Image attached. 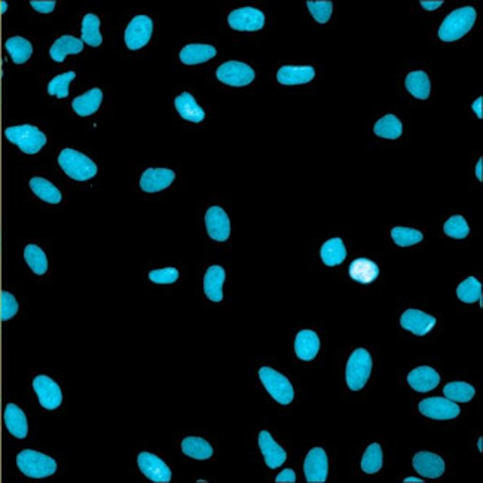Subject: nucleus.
<instances>
[{"label":"nucleus","mask_w":483,"mask_h":483,"mask_svg":"<svg viewBox=\"0 0 483 483\" xmlns=\"http://www.w3.org/2000/svg\"><path fill=\"white\" fill-rule=\"evenodd\" d=\"M259 448L269 468H278L285 463V459H287V454H285L284 449L274 441L271 433L268 431H260Z\"/></svg>","instance_id":"nucleus-18"},{"label":"nucleus","mask_w":483,"mask_h":483,"mask_svg":"<svg viewBox=\"0 0 483 483\" xmlns=\"http://www.w3.org/2000/svg\"><path fill=\"white\" fill-rule=\"evenodd\" d=\"M102 102H103V91L100 90V88H91L90 91L76 97L72 103V107L76 115L91 116L98 111V107L102 106Z\"/></svg>","instance_id":"nucleus-25"},{"label":"nucleus","mask_w":483,"mask_h":483,"mask_svg":"<svg viewBox=\"0 0 483 483\" xmlns=\"http://www.w3.org/2000/svg\"><path fill=\"white\" fill-rule=\"evenodd\" d=\"M216 76L229 86H246L255 81V70L246 63L228 61L217 69Z\"/></svg>","instance_id":"nucleus-7"},{"label":"nucleus","mask_w":483,"mask_h":483,"mask_svg":"<svg viewBox=\"0 0 483 483\" xmlns=\"http://www.w3.org/2000/svg\"><path fill=\"white\" fill-rule=\"evenodd\" d=\"M84 49V42L74 36H61L49 49V56L56 63H63L68 56H74Z\"/></svg>","instance_id":"nucleus-28"},{"label":"nucleus","mask_w":483,"mask_h":483,"mask_svg":"<svg viewBox=\"0 0 483 483\" xmlns=\"http://www.w3.org/2000/svg\"><path fill=\"white\" fill-rule=\"evenodd\" d=\"M409 386L418 393H428L434 390L441 383V375L428 366H421L413 369L408 375Z\"/></svg>","instance_id":"nucleus-19"},{"label":"nucleus","mask_w":483,"mask_h":483,"mask_svg":"<svg viewBox=\"0 0 483 483\" xmlns=\"http://www.w3.org/2000/svg\"><path fill=\"white\" fill-rule=\"evenodd\" d=\"M205 228L212 239L223 243L230 235V222L222 207H210L205 213Z\"/></svg>","instance_id":"nucleus-14"},{"label":"nucleus","mask_w":483,"mask_h":483,"mask_svg":"<svg viewBox=\"0 0 483 483\" xmlns=\"http://www.w3.org/2000/svg\"><path fill=\"white\" fill-rule=\"evenodd\" d=\"M30 188L38 198L48 204H58L61 201V192L54 183L43 177H33L30 180Z\"/></svg>","instance_id":"nucleus-31"},{"label":"nucleus","mask_w":483,"mask_h":483,"mask_svg":"<svg viewBox=\"0 0 483 483\" xmlns=\"http://www.w3.org/2000/svg\"><path fill=\"white\" fill-rule=\"evenodd\" d=\"M420 3L427 10H434L443 5V0H421Z\"/></svg>","instance_id":"nucleus-48"},{"label":"nucleus","mask_w":483,"mask_h":483,"mask_svg":"<svg viewBox=\"0 0 483 483\" xmlns=\"http://www.w3.org/2000/svg\"><path fill=\"white\" fill-rule=\"evenodd\" d=\"M5 48L15 64L27 63L33 54L31 43L27 39L19 38V36L8 39L5 43Z\"/></svg>","instance_id":"nucleus-33"},{"label":"nucleus","mask_w":483,"mask_h":483,"mask_svg":"<svg viewBox=\"0 0 483 483\" xmlns=\"http://www.w3.org/2000/svg\"><path fill=\"white\" fill-rule=\"evenodd\" d=\"M277 483H293L296 482V475H294V471L293 470H283L281 473L277 476L276 479Z\"/></svg>","instance_id":"nucleus-47"},{"label":"nucleus","mask_w":483,"mask_h":483,"mask_svg":"<svg viewBox=\"0 0 483 483\" xmlns=\"http://www.w3.org/2000/svg\"><path fill=\"white\" fill-rule=\"evenodd\" d=\"M153 33V21L146 15H137L129 21L125 30V43L131 51L146 47Z\"/></svg>","instance_id":"nucleus-9"},{"label":"nucleus","mask_w":483,"mask_h":483,"mask_svg":"<svg viewBox=\"0 0 483 483\" xmlns=\"http://www.w3.org/2000/svg\"><path fill=\"white\" fill-rule=\"evenodd\" d=\"M6 9H8V3L6 2H2V3H0V13H6Z\"/></svg>","instance_id":"nucleus-52"},{"label":"nucleus","mask_w":483,"mask_h":483,"mask_svg":"<svg viewBox=\"0 0 483 483\" xmlns=\"http://www.w3.org/2000/svg\"><path fill=\"white\" fill-rule=\"evenodd\" d=\"M306 8L310 9V13L317 23H322V24L327 23L333 13V3L331 2V0H320V2L308 0V2H306Z\"/></svg>","instance_id":"nucleus-43"},{"label":"nucleus","mask_w":483,"mask_h":483,"mask_svg":"<svg viewBox=\"0 0 483 483\" xmlns=\"http://www.w3.org/2000/svg\"><path fill=\"white\" fill-rule=\"evenodd\" d=\"M361 468L367 475H375L382 468V449L381 445L372 443L366 449V452L361 459Z\"/></svg>","instance_id":"nucleus-39"},{"label":"nucleus","mask_w":483,"mask_h":483,"mask_svg":"<svg viewBox=\"0 0 483 483\" xmlns=\"http://www.w3.org/2000/svg\"><path fill=\"white\" fill-rule=\"evenodd\" d=\"M17 466L21 473L31 479L49 477L57 471L56 459L42 452L33 451V449H24L18 454Z\"/></svg>","instance_id":"nucleus-2"},{"label":"nucleus","mask_w":483,"mask_h":483,"mask_svg":"<svg viewBox=\"0 0 483 483\" xmlns=\"http://www.w3.org/2000/svg\"><path fill=\"white\" fill-rule=\"evenodd\" d=\"M5 425L8 428V431L17 438H26L29 433V424H27V416L26 413L21 411L17 404L9 403L5 408L3 413Z\"/></svg>","instance_id":"nucleus-22"},{"label":"nucleus","mask_w":483,"mask_h":483,"mask_svg":"<svg viewBox=\"0 0 483 483\" xmlns=\"http://www.w3.org/2000/svg\"><path fill=\"white\" fill-rule=\"evenodd\" d=\"M259 378L267 391L271 394L274 400L280 404H290L294 399V390L290 381L281 375L280 372L271 367H262L259 370Z\"/></svg>","instance_id":"nucleus-6"},{"label":"nucleus","mask_w":483,"mask_h":483,"mask_svg":"<svg viewBox=\"0 0 483 483\" xmlns=\"http://www.w3.org/2000/svg\"><path fill=\"white\" fill-rule=\"evenodd\" d=\"M479 449L482 451V438H479Z\"/></svg>","instance_id":"nucleus-53"},{"label":"nucleus","mask_w":483,"mask_h":483,"mask_svg":"<svg viewBox=\"0 0 483 483\" xmlns=\"http://www.w3.org/2000/svg\"><path fill=\"white\" fill-rule=\"evenodd\" d=\"M457 296L461 302L475 303L482 299V284L477 278L468 277L458 285Z\"/></svg>","instance_id":"nucleus-38"},{"label":"nucleus","mask_w":483,"mask_h":483,"mask_svg":"<svg viewBox=\"0 0 483 483\" xmlns=\"http://www.w3.org/2000/svg\"><path fill=\"white\" fill-rule=\"evenodd\" d=\"M315 78V69L311 65H283L277 73V79L283 85H302Z\"/></svg>","instance_id":"nucleus-21"},{"label":"nucleus","mask_w":483,"mask_h":483,"mask_svg":"<svg viewBox=\"0 0 483 483\" xmlns=\"http://www.w3.org/2000/svg\"><path fill=\"white\" fill-rule=\"evenodd\" d=\"M372 373V356L365 348H357L353 354L349 356L347 369H345V379L349 390L360 391L363 388Z\"/></svg>","instance_id":"nucleus-4"},{"label":"nucleus","mask_w":483,"mask_h":483,"mask_svg":"<svg viewBox=\"0 0 483 483\" xmlns=\"http://www.w3.org/2000/svg\"><path fill=\"white\" fill-rule=\"evenodd\" d=\"M33 388L38 394L39 403L43 409L56 411L63 402V393L58 383L47 375H39L33 379Z\"/></svg>","instance_id":"nucleus-10"},{"label":"nucleus","mask_w":483,"mask_h":483,"mask_svg":"<svg viewBox=\"0 0 483 483\" xmlns=\"http://www.w3.org/2000/svg\"><path fill=\"white\" fill-rule=\"evenodd\" d=\"M24 259L30 269L36 274V276H43L48 271V259L45 251H43L39 246L29 244L24 248Z\"/></svg>","instance_id":"nucleus-36"},{"label":"nucleus","mask_w":483,"mask_h":483,"mask_svg":"<svg viewBox=\"0 0 483 483\" xmlns=\"http://www.w3.org/2000/svg\"><path fill=\"white\" fill-rule=\"evenodd\" d=\"M322 260L326 267H338L347 258V248L341 238H332L326 241L320 251Z\"/></svg>","instance_id":"nucleus-30"},{"label":"nucleus","mask_w":483,"mask_h":483,"mask_svg":"<svg viewBox=\"0 0 483 483\" xmlns=\"http://www.w3.org/2000/svg\"><path fill=\"white\" fill-rule=\"evenodd\" d=\"M476 18L477 14L475 8L464 6L455 9L443 19L441 29H438V38L443 42H455L461 39L473 29Z\"/></svg>","instance_id":"nucleus-1"},{"label":"nucleus","mask_w":483,"mask_h":483,"mask_svg":"<svg viewBox=\"0 0 483 483\" xmlns=\"http://www.w3.org/2000/svg\"><path fill=\"white\" fill-rule=\"evenodd\" d=\"M18 312V302L9 292L0 293V322H8Z\"/></svg>","instance_id":"nucleus-44"},{"label":"nucleus","mask_w":483,"mask_h":483,"mask_svg":"<svg viewBox=\"0 0 483 483\" xmlns=\"http://www.w3.org/2000/svg\"><path fill=\"white\" fill-rule=\"evenodd\" d=\"M294 351L303 361L314 360L320 351V338L314 331H301L296 336Z\"/></svg>","instance_id":"nucleus-23"},{"label":"nucleus","mask_w":483,"mask_h":483,"mask_svg":"<svg viewBox=\"0 0 483 483\" xmlns=\"http://www.w3.org/2000/svg\"><path fill=\"white\" fill-rule=\"evenodd\" d=\"M418 409L427 418L436 421H449L459 415V406L446 397H430L420 402Z\"/></svg>","instance_id":"nucleus-8"},{"label":"nucleus","mask_w":483,"mask_h":483,"mask_svg":"<svg viewBox=\"0 0 483 483\" xmlns=\"http://www.w3.org/2000/svg\"><path fill=\"white\" fill-rule=\"evenodd\" d=\"M404 85L406 88H408V91L413 97L418 98V100H427V98L430 97L431 82L424 70L411 72L408 76H406Z\"/></svg>","instance_id":"nucleus-29"},{"label":"nucleus","mask_w":483,"mask_h":483,"mask_svg":"<svg viewBox=\"0 0 483 483\" xmlns=\"http://www.w3.org/2000/svg\"><path fill=\"white\" fill-rule=\"evenodd\" d=\"M61 170L76 182L91 180L97 174V166L93 159L74 149H63L58 155Z\"/></svg>","instance_id":"nucleus-3"},{"label":"nucleus","mask_w":483,"mask_h":483,"mask_svg":"<svg viewBox=\"0 0 483 483\" xmlns=\"http://www.w3.org/2000/svg\"><path fill=\"white\" fill-rule=\"evenodd\" d=\"M138 468L149 480L155 483H168L171 480V470L164 461L150 452H141L137 457Z\"/></svg>","instance_id":"nucleus-13"},{"label":"nucleus","mask_w":483,"mask_h":483,"mask_svg":"<svg viewBox=\"0 0 483 483\" xmlns=\"http://www.w3.org/2000/svg\"><path fill=\"white\" fill-rule=\"evenodd\" d=\"M216 54L217 51L212 45H205V43H191V45H186L180 51V60L186 65H195L207 63L208 60L216 57Z\"/></svg>","instance_id":"nucleus-27"},{"label":"nucleus","mask_w":483,"mask_h":483,"mask_svg":"<svg viewBox=\"0 0 483 483\" xmlns=\"http://www.w3.org/2000/svg\"><path fill=\"white\" fill-rule=\"evenodd\" d=\"M476 177H477L479 182L483 180V158L479 159L477 166H476Z\"/></svg>","instance_id":"nucleus-50"},{"label":"nucleus","mask_w":483,"mask_h":483,"mask_svg":"<svg viewBox=\"0 0 483 483\" xmlns=\"http://www.w3.org/2000/svg\"><path fill=\"white\" fill-rule=\"evenodd\" d=\"M225 278L226 272L222 267L213 265L207 269L204 277V293L212 302H222Z\"/></svg>","instance_id":"nucleus-20"},{"label":"nucleus","mask_w":483,"mask_h":483,"mask_svg":"<svg viewBox=\"0 0 483 483\" xmlns=\"http://www.w3.org/2000/svg\"><path fill=\"white\" fill-rule=\"evenodd\" d=\"M400 326L404 331H409L416 336H425L428 332L433 331V327L436 326V318L420 310H406L402 314Z\"/></svg>","instance_id":"nucleus-15"},{"label":"nucleus","mask_w":483,"mask_h":483,"mask_svg":"<svg viewBox=\"0 0 483 483\" xmlns=\"http://www.w3.org/2000/svg\"><path fill=\"white\" fill-rule=\"evenodd\" d=\"M403 482L404 483H424V480H421L418 477H406Z\"/></svg>","instance_id":"nucleus-51"},{"label":"nucleus","mask_w":483,"mask_h":483,"mask_svg":"<svg viewBox=\"0 0 483 483\" xmlns=\"http://www.w3.org/2000/svg\"><path fill=\"white\" fill-rule=\"evenodd\" d=\"M174 104H175V109H177L179 115L183 119L189 120V122L200 124V122H203L204 118H205V112L203 111V107L198 103H196L193 95L189 94V93L180 94L174 100Z\"/></svg>","instance_id":"nucleus-26"},{"label":"nucleus","mask_w":483,"mask_h":483,"mask_svg":"<svg viewBox=\"0 0 483 483\" xmlns=\"http://www.w3.org/2000/svg\"><path fill=\"white\" fill-rule=\"evenodd\" d=\"M445 234L455 239H463L468 237L470 228L466 219L463 216H452L451 219H448V222L443 226Z\"/></svg>","instance_id":"nucleus-42"},{"label":"nucleus","mask_w":483,"mask_h":483,"mask_svg":"<svg viewBox=\"0 0 483 483\" xmlns=\"http://www.w3.org/2000/svg\"><path fill=\"white\" fill-rule=\"evenodd\" d=\"M348 274H349V277L357 283L370 284L379 277V267L370 259L358 258V259L351 262V265L348 268Z\"/></svg>","instance_id":"nucleus-24"},{"label":"nucleus","mask_w":483,"mask_h":483,"mask_svg":"<svg viewBox=\"0 0 483 483\" xmlns=\"http://www.w3.org/2000/svg\"><path fill=\"white\" fill-rule=\"evenodd\" d=\"M303 471L306 482L323 483L328 473V459L323 448H314L308 452L303 463Z\"/></svg>","instance_id":"nucleus-12"},{"label":"nucleus","mask_w":483,"mask_h":483,"mask_svg":"<svg viewBox=\"0 0 483 483\" xmlns=\"http://www.w3.org/2000/svg\"><path fill=\"white\" fill-rule=\"evenodd\" d=\"M82 38L81 40L90 47H100L103 36L100 31V19L94 14H86L82 19Z\"/></svg>","instance_id":"nucleus-34"},{"label":"nucleus","mask_w":483,"mask_h":483,"mask_svg":"<svg viewBox=\"0 0 483 483\" xmlns=\"http://www.w3.org/2000/svg\"><path fill=\"white\" fill-rule=\"evenodd\" d=\"M174 179V171L168 168H149L141 175L140 188L148 193H157L167 189Z\"/></svg>","instance_id":"nucleus-16"},{"label":"nucleus","mask_w":483,"mask_h":483,"mask_svg":"<svg viewBox=\"0 0 483 483\" xmlns=\"http://www.w3.org/2000/svg\"><path fill=\"white\" fill-rule=\"evenodd\" d=\"M76 78L74 72H68L58 74L54 78L48 85V93L51 95H56L57 98H65L69 95V85Z\"/></svg>","instance_id":"nucleus-41"},{"label":"nucleus","mask_w":483,"mask_h":483,"mask_svg":"<svg viewBox=\"0 0 483 483\" xmlns=\"http://www.w3.org/2000/svg\"><path fill=\"white\" fill-rule=\"evenodd\" d=\"M375 134L382 138L396 140L403 134V125L396 115H386L375 124Z\"/></svg>","instance_id":"nucleus-35"},{"label":"nucleus","mask_w":483,"mask_h":483,"mask_svg":"<svg viewBox=\"0 0 483 483\" xmlns=\"http://www.w3.org/2000/svg\"><path fill=\"white\" fill-rule=\"evenodd\" d=\"M413 468L428 479H437L445 473V461L433 452H418L413 457Z\"/></svg>","instance_id":"nucleus-17"},{"label":"nucleus","mask_w":483,"mask_h":483,"mask_svg":"<svg viewBox=\"0 0 483 483\" xmlns=\"http://www.w3.org/2000/svg\"><path fill=\"white\" fill-rule=\"evenodd\" d=\"M391 237L393 241L400 247H411L418 244L422 241L424 235L420 232L418 229H412V228H403V226H397L393 228L391 230Z\"/></svg>","instance_id":"nucleus-40"},{"label":"nucleus","mask_w":483,"mask_h":483,"mask_svg":"<svg viewBox=\"0 0 483 483\" xmlns=\"http://www.w3.org/2000/svg\"><path fill=\"white\" fill-rule=\"evenodd\" d=\"M5 136L10 143H14L15 146L19 148V150H23L27 155H35V153H38L47 145V136L38 127L27 124L6 128Z\"/></svg>","instance_id":"nucleus-5"},{"label":"nucleus","mask_w":483,"mask_h":483,"mask_svg":"<svg viewBox=\"0 0 483 483\" xmlns=\"http://www.w3.org/2000/svg\"><path fill=\"white\" fill-rule=\"evenodd\" d=\"M228 23L238 31H258L265 26V14L251 6L239 8L229 14Z\"/></svg>","instance_id":"nucleus-11"},{"label":"nucleus","mask_w":483,"mask_h":483,"mask_svg":"<svg viewBox=\"0 0 483 483\" xmlns=\"http://www.w3.org/2000/svg\"><path fill=\"white\" fill-rule=\"evenodd\" d=\"M149 278L157 284H173L179 280V271L173 267L155 269L149 272Z\"/></svg>","instance_id":"nucleus-45"},{"label":"nucleus","mask_w":483,"mask_h":483,"mask_svg":"<svg viewBox=\"0 0 483 483\" xmlns=\"http://www.w3.org/2000/svg\"><path fill=\"white\" fill-rule=\"evenodd\" d=\"M445 397L455 403H467L475 397L476 390L467 382H449L443 388Z\"/></svg>","instance_id":"nucleus-37"},{"label":"nucleus","mask_w":483,"mask_h":483,"mask_svg":"<svg viewBox=\"0 0 483 483\" xmlns=\"http://www.w3.org/2000/svg\"><path fill=\"white\" fill-rule=\"evenodd\" d=\"M30 5L40 14H49L56 9V2L54 0H31Z\"/></svg>","instance_id":"nucleus-46"},{"label":"nucleus","mask_w":483,"mask_h":483,"mask_svg":"<svg viewBox=\"0 0 483 483\" xmlns=\"http://www.w3.org/2000/svg\"><path fill=\"white\" fill-rule=\"evenodd\" d=\"M182 451L193 459H208L213 457V446L203 437H186L182 442Z\"/></svg>","instance_id":"nucleus-32"},{"label":"nucleus","mask_w":483,"mask_h":483,"mask_svg":"<svg viewBox=\"0 0 483 483\" xmlns=\"http://www.w3.org/2000/svg\"><path fill=\"white\" fill-rule=\"evenodd\" d=\"M483 97H479L477 98V100L473 103V106H471V107H473V112L477 115V118L479 119H483Z\"/></svg>","instance_id":"nucleus-49"}]
</instances>
